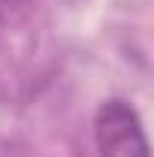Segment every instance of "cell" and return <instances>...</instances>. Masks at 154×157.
I'll use <instances>...</instances> for the list:
<instances>
[{"label": "cell", "mask_w": 154, "mask_h": 157, "mask_svg": "<svg viewBox=\"0 0 154 157\" xmlns=\"http://www.w3.org/2000/svg\"><path fill=\"white\" fill-rule=\"evenodd\" d=\"M100 157H148V139L136 109L124 100H106L94 118Z\"/></svg>", "instance_id": "cell-1"}]
</instances>
